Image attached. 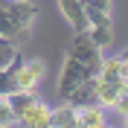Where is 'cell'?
I'll return each instance as SVG.
<instances>
[{
    "label": "cell",
    "instance_id": "1",
    "mask_svg": "<svg viewBox=\"0 0 128 128\" xmlns=\"http://www.w3.org/2000/svg\"><path fill=\"white\" fill-rule=\"evenodd\" d=\"M38 20V6L29 0H0V38L20 41L29 35L32 24Z\"/></svg>",
    "mask_w": 128,
    "mask_h": 128
},
{
    "label": "cell",
    "instance_id": "2",
    "mask_svg": "<svg viewBox=\"0 0 128 128\" xmlns=\"http://www.w3.org/2000/svg\"><path fill=\"white\" fill-rule=\"evenodd\" d=\"M44 76H47V61L44 58H26V61H20V67L15 73V93L18 90H35L44 82Z\"/></svg>",
    "mask_w": 128,
    "mask_h": 128
},
{
    "label": "cell",
    "instance_id": "3",
    "mask_svg": "<svg viewBox=\"0 0 128 128\" xmlns=\"http://www.w3.org/2000/svg\"><path fill=\"white\" fill-rule=\"evenodd\" d=\"M128 96V79H120V82H105V79H96V88H93V99L96 105H102L105 111L108 108H116Z\"/></svg>",
    "mask_w": 128,
    "mask_h": 128
},
{
    "label": "cell",
    "instance_id": "4",
    "mask_svg": "<svg viewBox=\"0 0 128 128\" xmlns=\"http://www.w3.org/2000/svg\"><path fill=\"white\" fill-rule=\"evenodd\" d=\"M50 114H52V108H50L47 102L35 99V105L18 120V125H24V128H52L50 125Z\"/></svg>",
    "mask_w": 128,
    "mask_h": 128
},
{
    "label": "cell",
    "instance_id": "5",
    "mask_svg": "<svg viewBox=\"0 0 128 128\" xmlns=\"http://www.w3.org/2000/svg\"><path fill=\"white\" fill-rule=\"evenodd\" d=\"M58 9H61L64 20L70 24V29H76V32H84V29H88V18H84L82 0H58Z\"/></svg>",
    "mask_w": 128,
    "mask_h": 128
},
{
    "label": "cell",
    "instance_id": "6",
    "mask_svg": "<svg viewBox=\"0 0 128 128\" xmlns=\"http://www.w3.org/2000/svg\"><path fill=\"white\" fill-rule=\"evenodd\" d=\"M50 125L52 128H79V108L70 102H61L50 114Z\"/></svg>",
    "mask_w": 128,
    "mask_h": 128
},
{
    "label": "cell",
    "instance_id": "7",
    "mask_svg": "<svg viewBox=\"0 0 128 128\" xmlns=\"http://www.w3.org/2000/svg\"><path fill=\"white\" fill-rule=\"evenodd\" d=\"M108 116H105V108L96 102L88 105H79V128H96V125H105Z\"/></svg>",
    "mask_w": 128,
    "mask_h": 128
},
{
    "label": "cell",
    "instance_id": "8",
    "mask_svg": "<svg viewBox=\"0 0 128 128\" xmlns=\"http://www.w3.org/2000/svg\"><path fill=\"white\" fill-rule=\"evenodd\" d=\"M35 90H18V93H9V108L15 114V120H20L26 111H29L32 105H35Z\"/></svg>",
    "mask_w": 128,
    "mask_h": 128
},
{
    "label": "cell",
    "instance_id": "9",
    "mask_svg": "<svg viewBox=\"0 0 128 128\" xmlns=\"http://www.w3.org/2000/svg\"><path fill=\"white\" fill-rule=\"evenodd\" d=\"M96 79H105V82H120V79H125V70H122V58H102Z\"/></svg>",
    "mask_w": 128,
    "mask_h": 128
},
{
    "label": "cell",
    "instance_id": "10",
    "mask_svg": "<svg viewBox=\"0 0 128 128\" xmlns=\"http://www.w3.org/2000/svg\"><path fill=\"white\" fill-rule=\"evenodd\" d=\"M0 125H18L15 114L9 108V96H3V93H0Z\"/></svg>",
    "mask_w": 128,
    "mask_h": 128
},
{
    "label": "cell",
    "instance_id": "11",
    "mask_svg": "<svg viewBox=\"0 0 128 128\" xmlns=\"http://www.w3.org/2000/svg\"><path fill=\"white\" fill-rule=\"evenodd\" d=\"M15 56H18V47L12 44V41H3V38H0V67H6Z\"/></svg>",
    "mask_w": 128,
    "mask_h": 128
},
{
    "label": "cell",
    "instance_id": "12",
    "mask_svg": "<svg viewBox=\"0 0 128 128\" xmlns=\"http://www.w3.org/2000/svg\"><path fill=\"white\" fill-rule=\"evenodd\" d=\"M120 58H122V70H125V79H128V50H125V52H122Z\"/></svg>",
    "mask_w": 128,
    "mask_h": 128
},
{
    "label": "cell",
    "instance_id": "13",
    "mask_svg": "<svg viewBox=\"0 0 128 128\" xmlns=\"http://www.w3.org/2000/svg\"><path fill=\"white\" fill-rule=\"evenodd\" d=\"M122 120H125V128H128V114H125V116H122Z\"/></svg>",
    "mask_w": 128,
    "mask_h": 128
},
{
    "label": "cell",
    "instance_id": "14",
    "mask_svg": "<svg viewBox=\"0 0 128 128\" xmlns=\"http://www.w3.org/2000/svg\"><path fill=\"white\" fill-rule=\"evenodd\" d=\"M0 128H15V125H0Z\"/></svg>",
    "mask_w": 128,
    "mask_h": 128
}]
</instances>
